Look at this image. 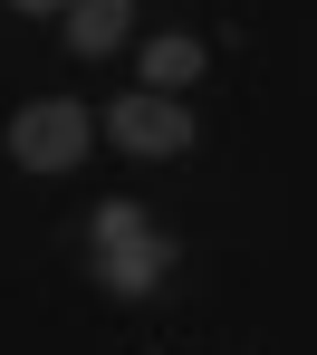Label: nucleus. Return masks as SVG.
<instances>
[{
  "label": "nucleus",
  "instance_id": "nucleus-6",
  "mask_svg": "<svg viewBox=\"0 0 317 355\" xmlns=\"http://www.w3.org/2000/svg\"><path fill=\"white\" fill-rule=\"evenodd\" d=\"M10 10H29V19H39V10H67V0H10Z\"/></svg>",
  "mask_w": 317,
  "mask_h": 355
},
{
  "label": "nucleus",
  "instance_id": "nucleus-5",
  "mask_svg": "<svg viewBox=\"0 0 317 355\" xmlns=\"http://www.w3.org/2000/svg\"><path fill=\"white\" fill-rule=\"evenodd\" d=\"M192 77H202V39H154V49H144V87H154V96H173Z\"/></svg>",
  "mask_w": 317,
  "mask_h": 355
},
{
  "label": "nucleus",
  "instance_id": "nucleus-2",
  "mask_svg": "<svg viewBox=\"0 0 317 355\" xmlns=\"http://www.w3.org/2000/svg\"><path fill=\"white\" fill-rule=\"evenodd\" d=\"M106 135L126 144V154H144V164H173V154H192V116L173 106V96H154V87H135V96H116L106 106Z\"/></svg>",
  "mask_w": 317,
  "mask_h": 355
},
{
  "label": "nucleus",
  "instance_id": "nucleus-4",
  "mask_svg": "<svg viewBox=\"0 0 317 355\" xmlns=\"http://www.w3.org/2000/svg\"><path fill=\"white\" fill-rule=\"evenodd\" d=\"M126 19H135V0H67V49L77 58H116Z\"/></svg>",
  "mask_w": 317,
  "mask_h": 355
},
{
  "label": "nucleus",
  "instance_id": "nucleus-3",
  "mask_svg": "<svg viewBox=\"0 0 317 355\" xmlns=\"http://www.w3.org/2000/svg\"><path fill=\"white\" fill-rule=\"evenodd\" d=\"M96 240H106V279H116L126 297H144V288H154V269H164V240H144V221H135V211H106V221H96Z\"/></svg>",
  "mask_w": 317,
  "mask_h": 355
},
{
  "label": "nucleus",
  "instance_id": "nucleus-1",
  "mask_svg": "<svg viewBox=\"0 0 317 355\" xmlns=\"http://www.w3.org/2000/svg\"><path fill=\"white\" fill-rule=\"evenodd\" d=\"M87 144H96V116H87L77 96H29V106L10 116V164H19V173H77Z\"/></svg>",
  "mask_w": 317,
  "mask_h": 355
}]
</instances>
